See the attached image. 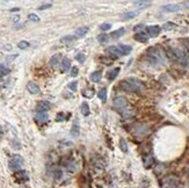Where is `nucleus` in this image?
Segmentation results:
<instances>
[{
	"mask_svg": "<svg viewBox=\"0 0 189 188\" xmlns=\"http://www.w3.org/2000/svg\"><path fill=\"white\" fill-rule=\"evenodd\" d=\"M121 87L127 92H136V93H140L145 90L144 84L135 78H128V79L123 80L121 82Z\"/></svg>",
	"mask_w": 189,
	"mask_h": 188,
	"instance_id": "nucleus-1",
	"label": "nucleus"
},
{
	"mask_svg": "<svg viewBox=\"0 0 189 188\" xmlns=\"http://www.w3.org/2000/svg\"><path fill=\"white\" fill-rule=\"evenodd\" d=\"M147 56L150 57L151 62H153L155 65L160 64V65H165L167 59H166V55L159 46H151L147 50Z\"/></svg>",
	"mask_w": 189,
	"mask_h": 188,
	"instance_id": "nucleus-2",
	"label": "nucleus"
},
{
	"mask_svg": "<svg viewBox=\"0 0 189 188\" xmlns=\"http://www.w3.org/2000/svg\"><path fill=\"white\" fill-rule=\"evenodd\" d=\"M131 133L134 134L135 137H145L148 135L150 133V129L146 124H143V123H137L132 127L131 129Z\"/></svg>",
	"mask_w": 189,
	"mask_h": 188,
	"instance_id": "nucleus-3",
	"label": "nucleus"
},
{
	"mask_svg": "<svg viewBox=\"0 0 189 188\" xmlns=\"http://www.w3.org/2000/svg\"><path fill=\"white\" fill-rule=\"evenodd\" d=\"M179 179L176 175H167L165 177L161 182H160V187L161 188H178Z\"/></svg>",
	"mask_w": 189,
	"mask_h": 188,
	"instance_id": "nucleus-4",
	"label": "nucleus"
},
{
	"mask_svg": "<svg viewBox=\"0 0 189 188\" xmlns=\"http://www.w3.org/2000/svg\"><path fill=\"white\" fill-rule=\"evenodd\" d=\"M22 165H23V158L21 156H19V154L13 156L8 161V166L12 171L20 170L22 167Z\"/></svg>",
	"mask_w": 189,
	"mask_h": 188,
	"instance_id": "nucleus-5",
	"label": "nucleus"
},
{
	"mask_svg": "<svg viewBox=\"0 0 189 188\" xmlns=\"http://www.w3.org/2000/svg\"><path fill=\"white\" fill-rule=\"evenodd\" d=\"M114 105H115V107L117 108L118 110H123V109H125V108H128L130 106L129 102L125 100L124 98H122V97H118V98H116L114 100Z\"/></svg>",
	"mask_w": 189,
	"mask_h": 188,
	"instance_id": "nucleus-6",
	"label": "nucleus"
},
{
	"mask_svg": "<svg viewBox=\"0 0 189 188\" xmlns=\"http://www.w3.org/2000/svg\"><path fill=\"white\" fill-rule=\"evenodd\" d=\"M51 108V103L49 102V101H40L38 103H37V106H36V110L38 112V113H45V112H48L49 109Z\"/></svg>",
	"mask_w": 189,
	"mask_h": 188,
	"instance_id": "nucleus-7",
	"label": "nucleus"
},
{
	"mask_svg": "<svg viewBox=\"0 0 189 188\" xmlns=\"http://www.w3.org/2000/svg\"><path fill=\"white\" fill-rule=\"evenodd\" d=\"M107 54L109 55V56H112V57H114V58H118L121 56H123L120 48H118V46H115V45H112V46H109V48L107 49Z\"/></svg>",
	"mask_w": 189,
	"mask_h": 188,
	"instance_id": "nucleus-8",
	"label": "nucleus"
},
{
	"mask_svg": "<svg viewBox=\"0 0 189 188\" xmlns=\"http://www.w3.org/2000/svg\"><path fill=\"white\" fill-rule=\"evenodd\" d=\"M27 90L30 94H38L40 93V87L37 84H35L33 81H29L27 84Z\"/></svg>",
	"mask_w": 189,
	"mask_h": 188,
	"instance_id": "nucleus-9",
	"label": "nucleus"
},
{
	"mask_svg": "<svg viewBox=\"0 0 189 188\" xmlns=\"http://www.w3.org/2000/svg\"><path fill=\"white\" fill-rule=\"evenodd\" d=\"M147 34H148V37H157L160 34V27H158V26H148L147 27Z\"/></svg>",
	"mask_w": 189,
	"mask_h": 188,
	"instance_id": "nucleus-10",
	"label": "nucleus"
},
{
	"mask_svg": "<svg viewBox=\"0 0 189 188\" xmlns=\"http://www.w3.org/2000/svg\"><path fill=\"white\" fill-rule=\"evenodd\" d=\"M71 67V59L69 57H64L62 59V63H60V69H62V72H68Z\"/></svg>",
	"mask_w": 189,
	"mask_h": 188,
	"instance_id": "nucleus-11",
	"label": "nucleus"
},
{
	"mask_svg": "<svg viewBox=\"0 0 189 188\" xmlns=\"http://www.w3.org/2000/svg\"><path fill=\"white\" fill-rule=\"evenodd\" d=\"M121 115L124 117V118H130V117H132L134 115H135V109L131 107V106H129L128 108H125V109H123V110H121L120 112Z\"/></svg>",
	"mask_w": 189,
	"mask_h": 188,
	"instance_id": "nucleus-12",
	"label": "nucleus"
},
{
	"mask_svg": "<svg viewBox=\"0 0 189 188\" xmlns=\"http://www.w3.org/2000/svg\"><path fill=\"white\" fill-rule=\"evenodd\" d=\"M120 71H121L120 67H114V69H112V70H109V71L107 72V79L112 81L117 76H118Z\"/></svg>",
	"mask_w": 189,
	"mask_h": 188,
	"instance_id": "nucleus-13",
	"label": "nucleus"
},
{
	"mask_svg": "<svg viewBox=\"0 0 189 188\" xmlns=\"http://www.w3.org/2000/svg\"><path fill=\"white\" fill-rule=\"evenodd\" d=\"M59 62L62 63V56L59 54L53 55L51 58H50V65H51L52 69H56L59 65Z\"/></svg>",
	"mask_w": 189,
	"mask_h": 188,
	"instance_id": "nucleus-14",
	"label": "nucleus"
},
{
	"mask_svg": "<svg viewBox=\"0 0 189 188\" xmlns=\"http://www.w3.org/2000/svg\"><path fill=\"white\" fill-rule=\"evenodd\" d=\"M134 38L137 41V42H140V43H146L148 41V35L145 34V33H136Z\"/></svg>",
	"mask_w": 189,
	"mask_h": 188,
	"instance_id": "nucleus-15",
	"label": "nucleus"
},
{
	"mask_svg": "<svg viewBox=\"0 0 189 188\" xmlns=\"http://www.w3.org/2000/svg\"><path fill=\"white\" fill-rule=\"evenodd\" d=\"M143 163H144V167L145 169H150L153 164H154V158L151 154H147L143 158Z\"/></svg>",
	"mask_w": 189,
	"mask_h": 188,
	"instance_id": "nucleus-16",
	"label": "nucleus"
},
{
	"mask_svg": "<svg viewBox=\"0 0 189 188\" xmlns=\"http://www.w3.org/2000/svg\"><path fill=\"white\" fill-rule=\"evenodd\" d=\"M49 120V116L46 113H37L36 116H35V121L38 122V123H44Z\"/></svg>",
	"mask_w": 189,
	"mask_h": 188,
	"instance_id": "nucleus-17",
	"label": "nucleus"
},
{
	"mask_svg": "<svg viewBox=\"0 0 189 188\" xmlns=\"http://www.w3.org/2000/svg\"><path fill=\"white\" fill-rule=\"evenodd\" d=\"M88 30H89V29H88V27H79L77 30H76V33H74V34H76V37H77V38L85 37V36H86V34L88 33Z\"/></svg>",
	"mask_w": 189,
	"mask_h": 188,
	"instance_id": "nucleus-18",
	"label": "nucleus"
},
{
	"mask_svg": "<svg viewBox=\"0 0 189 188\" xmlns=\"http://www.w3.org/2000/svg\"><path fill=\"white\" fill-rule=\"evenodd\" d=\"M181 7L179 5H165L163 6V10L164 12H170V13H173V12H178Z\"/></svg>",
	"mask_w": 189,
	"mask_h": 188,
	"instance_id": "nucleus-19",
	"label": "nucleus"
},
{
	"mask_svg": "<svg viewBox=\"0 0 189 188\" xmlns=\"http://www.w3.org/2000/svg\"><path fill=\"white\" fill-rule=\"evenodd\" d=\"M76 40H77L76 35H66V36H64V37H62V38H60V42H62V43H64V44H69V43L74 42Z\"/></svg>",
	"mask_w": 189,
	"mask_h": 188,
	"instance_id": "nucleus-20",
	"label": "nucleus"
},
{
	"mask_svg": "<svg viewBox=\"0 0 189 188\" xmlns=\"http://www.w3.org/2000/svg\"><path fill=\"white\" fill-rule=\"evenodd\" d=\"M89 78L93 82H99L102 78V73H101V71H94L89 76Z\"/></svg>",
	"mask_w": 189,
	"mask_h": 188,
	"instance_id": "nucleus-21",
	"label": "nucleus"
},
{
	"mask_svg": "<svg viewBox=\"0 0 189 188\" xmlns=\"http://www.w3.org/2000/svg\"><path fill=\"white\" fill-rule=\"evenodd\" d=\"M80 112H81V114H82L84 116H88V115H89L91 110H89V106H88L87 102H82V103H81V106H80Z\"/></svg>",
	"mask_w": 189,
	"mask_h": 188,
	"instance_id": "nucleus-22",
	"label": "nucleus"
},
{
	"mask_svg": "<svg viewBox=\"0 0 189 188\" xmlns=\"http://www.w3.org/2000/svg\"><path fill=\"white\" fill-rule=\"evenodd\" d=\"M138 14H139V10H132V12H128L123 15L122 20H131V19L136 18Z\"/></svg>",
	"mask_w": 189,
	"mask_h": 188,
	"instance_id": "nucleus-23",
	"label": "nucleus"
},
{
	"mask_svg": "<svg viewBox=\"0 0 189 188\" xmlns=\"http://www.w3.org/2000/svg\"><path fill=\"white\" fill-rule=\"evenodd\" d=\"M152 2L151 1H135L134 2V5L137 7V8H145V7H148L150 5H151Z\"/></svg>",
	"mask_w": 189,
	"mask_h": 188,
	"instance_id": "nucleus-24",
	"label": "nucleus"
},
{
	"mask_svg": "<svg viewBox=\"0 0 189 188\" xmlns=\"http://www.w3.org/2000/svg\"><path fill=\"white\" fill-rule=\"evenodd\" d=\"M124 33H125L124 28H120V29H117V30L112 31V37L114 38V40H116V38H120V37H122V36L124 35Z\"/></svg>",
	"mask_w": 189,
	"mask_h": 188,
	"instance_id": "nucleus-25",
	"label": "nucleus"
},
{
	"mask_svg": "<svg viewBox=\"0 0 189 188\" xmlns=\"http://www.w3.org/2000/svg\"><path fill=\"white\" fill-rule=\"evenodd\" d=\"M79 133H80L79 125H78L77 122H74L73 125H72V128H71V136H72V137H78V136H79Z\"/></svg>",
	"mask_w": 189,
	"mask_h": 188,
	"instance_id": "nucleus-26",
	"label": "nucleus"
},
{
	"mask_svg": "<svg viewBox=\"0 0 189 188\" xmlns=\"http://www.w3.org/2000/svg\"><path fill=\"white\" fill-rule=\"evenodd\" d=\"M118 48L121 49V51H122L123 55H129L131 52V50H132V48L130 45H125V44H120Z\"/></svg>",
	"mask_w": 189,
	"mask_h": 188,
	"instance_id": "nucleus-27",
	"label": "nucleus"
},
{
	"mask_svg": "<svg viewBox=\"0 0 189 188\" xmlns=\"http://www.w3.org/2000/svg\"><path fill=\"white\" fill-rule=\"evenodd\" d=\"M15 178L19 180H28V174L26 171H19L15 173Z\"/></svg>",
	"mask_w": 189,
	"mask_h": 188,
	"instance_id": "nucleus-28",
	"label": "nucleus"
},
{
	"mask_svg": "<svg viewBox=\"0 0 189 188\" xmlns=\"http://www.w3.org/2000/svg\"><path fill=\"white\" fill-rule=\"evenodd\" d=\"M94 94H95V92H94L93 88H87V90L82 91V95H84L85 98H88V99L93 98V97H94Z\"/></svg>",
	"mask_w": 189,
	"mask_h": 188,
	"instance_id": "nucleus-29",
	"label": "nucleus"
},
{
	"mask_svg": "<svg viewBox=\"0 0 189 188\" xmlns=\"http://www.w3.org/2000/svg\"><path fill=\"white\" fill-rule=\"evenodd\" d=\"M98 95H99V99H101V101L104 103L106 100H107V91H106V88H101V90L99 91Z\"/></svg>",
	"mask_w": 189,
	"mask_h": 188,
	"instance_id": "nucleus-30",
	"label": "nucleus"
},
{
	"mask_svg": "<svg viewBox=\"0 0 189 188\" xmlns=\"http://www.w3.org/2000/svg\"><path fill=\"white\" fill-rule=\"evenodd\" d=\"M120 149L123 152H128V143L124 138H121L120 139Z\"/></svg>",
	"mask_w": 189,
	"mask_h": 188,
	"instance_id": "nucleus-31",
	"label": "nucleus"
},
{
	"mask_svg": "<svg viewBox=\"0 0 189 188\" xmlns=\"http://www.w3.org/2000/svg\"><path fill=\"white\" fill-rule=\"evenodd\" d=\"M98 41L100 42V43H107L108 41H109V36L107 35V34H100V35L98 36Z\"/></svg>",
	"mask_w": 189,
	"mask_h": 188,
	"instance_id": "nucleus-32",
	"label": "nucleus"
},
{
	"mask_svg": "<svg viewBox=\"0 0 189 188\" xmlns=\"http://www.w3.org/2000/svg\"><path fill=\"white\" fill-rule=\"evenodd\" d=\"M76 59H77L79 63H84L85 59H86V56H85L84 52H78V54L76 55Z\"/></svg>",
	"mask_w": 189,
	"mask_h": 188,
	"instance_id": "nucleus-33",
	"label": "nucleus"
},
{
	"mask_svg": "<svg viewBox=\"0 0 189 188\" xmlns=\"http://www.w3.org/2000/svg\"><path fill=\"white\" fill-rule=\"evenodd\" d=\"M164 30H172L175 28V25L173 23V22H166V23H164Z\"/></svg>",
	"mask_w": 189,
	"mask_h": 188,
	"instance_id": "nucleus-34",
	"label": "nucleus"
},
{
	"mask_svg": "<svg viewBox=\"0 0 189 188\" xmlns=\"http://www.w3.org/2000/svg\"><path fill=\"white\" fill-rule=\"evenodd\" d=\"M9 71H10V70H9L7 66H5L4 64H0V73H1L2 76H5V74H8Z\"/></svg>",
	"mask_w": 189,
	"mask_h": 188,
	"instance_id": "nucleus-35",
	"label": "nucleus"
},
{
	"mask_svg": "<svg viewBox=\"0 0 189 188\" xmlns=\"http://www.w3.org/2000/svg\"><path fill=\"white\" fill-rule=\"evenodd\" d=\"M77 87H78V81H71L69 84V90L72 91V92H76L77 91Z\"/></svg>",
	"mask_w": 189,
	"mask_h": 188,
	"instance_id": "nucleus-36",
	"label": "nucleus"
},
{
	"mask_svg": "<svg viewBox=\"0 0 189 188\" xmlns=\"http://www.w3.org/2000/svg\"><path fill=\"white\" fill-rule=\"evenodd\" d=\"M17 46L20 48V49H27V48H29V42H27V41H21V42H19L17 43Z\"/></svg>",
	"mask_w": 189,
	"mask_h": 188,
	"instance_id": "nucleus-37",
	"label": "nucleus"
},
{
	"mask_svg": "<svg viewBox=\"0 0 189 188\" xmlns=\"http://www.w3.org/2000/svg\"><path fill=\"white\" fill-rule=\"evenodd\" d=\"M66 170L69 172H74L76 171V164L74 163H69L66 164Z\"/></svg>",
	"mask_w": 189,
	"mask_h": 188,
	"instance_id": "nucleus-38",
	"label": "nucleus"
},
{
	"mask_svg": "<svg viewBox=\"0 0 189 188\" xmlns=\"http://www.w3.org/2000/svg\"><path fill=\"white\" fill-rule=\"evenodd\" d=\"M28 19H29L30 21H34V22H38V21H40V18H38L36 14H34V13H30V14L28 15Z\"/></svg>",
	"mask_w": 189,
	"mask_h": 188,
	"instance_id": "nucleus-39",
	"label": "nucleus"
},
{
	"mask_svg": "<svg viewBox=\"0 0 189 188\" xmlns=\"http://www.w3.org/2000/svg\"><path fill=\"white\" fill-rule=\"evenodd\" d=\"M10 144H12V148H13L14 150H20V149H21L20 142H17V141H12Z\"/></svg>",
	"mask_w": 189,
	"mask_h": 188,
	"instance_id": "nucleus-40",
	"label": "nucleus"
},
{
	"mask_svg": "<svg viewBox=\"0 0 189 188\" xmlns=\"http://www.w3.org/2000/svg\"><path fill=\"white\" fill-rule=\"evenodd\" d=\"M112 28V25L110 23H102L101 26H100V29L102 30V31H107V30H109Z\"/></svg>",
	"mask_w": 189,
	"mask_h": 188,
	"instance_id": "nucleus-41",
	"label": "nucleus"
},
{
	"mask_svg": "<svg viewBox=\"0 0 189 188\" xmlns=\"http://www.w3.org/2000/svg\"><path fill=\"white\" fill-rule=\"evenodd\" d=\"M78 71H79V70H78L77 66H73V67L71 69L70 76H71V77H73V78H74V77H77V76H78Z\"/></svg>",
	"mask_w": 189,
	"mask_h": 188,
	"instance_id": "nucleus-42",
	"label": "nucleus"
},
{
	"mask_svg": "<svg viewBox=\"0 0 189 188\" xmlns=\"http://www.w3.org/2000/svg\"><path fill=\"white\" fill-rule=\"evenodd\" d=\"M65 120H68V118L65 117V114H63V113H59L57 115V118H56L57 122H62V121H65Z\"/></svg>",
	"mask_w": 189,
	"mask_h": 188,
	"instance_id": "nucleus-43",
	"label": "nucleus"
},
{
	"mask_svg": "<svg viewBox=\"0 0 189 188\" xmlns=\"http://www.w3.org/2000/svg\"><path fill=\"white\" fill-rule=\"evenodd\" d=\"M51 6H52V4H44V5H42V6H40L38 9H40V10H43V9L50 8Z\"/></svg>",
	"mask_w": 189,
	"mask_h": 188,
	"instance_id": "nucleus-44",
	"label": "nucleus"
},
{
	"mask_svg": "<svg viewBox=\"0 0 189 188\" xmlns=\"http://www.w3.org/2000/svg\"><path fill=\"white\" fill-rule=\"evenodd\" d=\"M17 57V55H9L6 57V62H10V61H13V59H15Z\"/></svg>",
	"mask_w": 189,
	"mask_h": 188,
	"instance_id": "nucleus-45",
	"label": "nucleus"
},
{
	"mask_svg": "<svg viewBox=\"0 0 189 188\" xmlns=\"http://www.w3.org/2000/svg\"><path fill=\"white\" fill-rule=\"evenodd\" d=\"M19 19H20V16H19V15H15V16H13V18H12V21H14V22H16L17 20H19Z\"/></svg>",
	"mask_w": 189,
	"mask_h": 188,
	"instance_id": "nucleus-46",
	"label": "nucleus"
},
{
	"mask_svg": "<svg viewBox=\"0 0 189 188\" xmlns=\"http://www.w3.org/2000/svg\"><path fill=\"white\" fill-rule=\"evenodd\" d=\"M183 5H184L187 8H189V1H184V2H183Z\"/></svg>",
	"mask_w": 189,
	"mask_h": 188,
	"instance_id": "nucleus-47",
	"label": "nucleus"
},
{
	"mask_svg": "<svg viewBox=\"0 0 189 188\" xmlns=\"http://www.w3.org/2000/svg\"><path fill=\"white\" fill-rule=\"evenodd\" d=\"M4 48H5V49H7V50H9V49H10V45H5Z\"/></svg>",
	"mask_w": 189,
	"mask_h": 188,
	"instance_id": "nucleus-48",
	"label": "nucleus"
},
{
	"mask_svg": "<svg viewBox=\"0 0 189 188\" xmlns=\"http://www.w3.org/2000/svg\"><path fill=\"white\" fill-rule=\"evenodd\" d=\"M2 136V131H1V128H0V137Z\"/></svg>",
	"mask_w": 189,
	"mask_h": 188,
	"instance_id": "nucleus-49",
	"label": "nucleus"
},
{
	"mask_svg": "<svg viewBox=\"0 0 189 188\" xmlns=\"http://www.w3.org/2000/svg\"><path fill=\"white\" fill-rule=\"evenodd\" d=\"M1 76H2V74H1V73H0V77H1Z\"/></svg>",
	"mask_w": 189,
	"mask_h": 188,
	"instance_id": "nucleus-50",
	"label": "nucleus"
},
{
	"mask_svg": "<svg viewBox=\"0 0 189 188\" xmlns=\"http://www.w3.org/2000/svg\"><path fill=\"white\" fill-rule=\"evenodd\" d=\"M179 188H182V187H179Z\"/></svg>",
	"mask_w": 189,
	"mask_h": 188,
	"instance_id": "nucleus-51",
	"label": "nucleus"
},
{
	"mask_svg": "<svg viewBox=\"0 0 189 188\" xmlns=\"http://www.w3.org/2000/svg\"><path fill=\"white\" fill-rule=\"evenodd\" d=\"M187 188H189V186H188V187H187Z\"/></svg>",
	"mask_w": 189,
	"mask_h": 188,
	"instance_id": "nucleus-52",
	"label": "nucleus"
}]
</instances>
